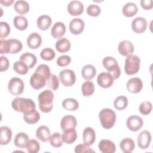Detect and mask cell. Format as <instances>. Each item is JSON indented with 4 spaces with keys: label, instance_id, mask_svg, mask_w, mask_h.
Instances as JSON below:
<instances>
[{
    "label": "cell",
    "instance_id": "1",
    "mask_svg": "<svg viewBox=\"0 0 153 153\" xmlns=\"http://www.w3.org/2000/svg\"><path fill=\"white\" fill-rule=\"evenodd\" d=\"M13 108L17 112L25 114L32 112L36 110L35 102L29 98L16 97L11 102Z\"/></svg>",
    "mask_w": 153,
    "mask_h": 153
},
{
    "label": "cell",
    "instance_id": "2",
    "mask_svg": "<svg viewBox=\"0 0 153 153\" xmlns=\"http://www.w3.org/2000/svg\"><path fill=\"white\" fill-rule=\"evenodd\" d=\"M23 45L21 41L16 39H1L0 54H16L22 50Z\"/></svg>",
    "mask_w": 153,
    "mask_h": 153
},
{
    "label": "cell",
    "instance_id": "3",
    "mask_svg": "<svg viewBox=\"0 0 153 153\" xmlns=\"http://www.w3.org/2000/svg\"><path fill=\"white\" fill-rule=\"evenodd\" d=\"M54 97L53 93L50 90H45L39 94V108L42 112L48 113L52 110Z\"/></svg>",
    "mask_w": 153,
    "mask_h": 153
},
{
    "label": "cell",
    "instance_id": "4",
    "mask_svg": "<svg viewBox=\"0 0 153 153\" xmlns=\"http://www.w3.org/2000/svg\"><path fill=\"white\" fill-rule=\"evenodd\" d=\"M99 117L102 126L105 129H109L114 126L117 116L112 109L104 108L99 112Z\"/></svg>",
    "mask_w": 153,
    "mask_h": 153
},
{
    "label": "cell",
    "instance_id": "5",
    "mask_svg": "<svg viewBox=\"0 0 153 153\" xmlns=\"http://www.w3.org/2000/svg\"><path fill=\"white\" fill-rule=\"evenodd\" d=\"M103 67L108 71L114 79H118L121 75V69L117 60L113 57L107 56L102 60Z\"/></svg>",
    "mask_w": 153,
    "mask_h": 153
},
{
    "label": "cell",
    "instance_id": "6",
    "mask_svg": "<svg viewBox=\"0 0 153 153\" xmlns=\"http://www.w3.org/2000/svg\"><path fill=\"white\" fill-rule=\"evenodd\" d=\"M140 59L136 55H129L125 60L124 70L126 74L132 75L136 74L140 69Z\"/></svg>",
    "mask_w": 153,
    "mask_h": 153
},
{
    "label": "cell",
    "instance_id": "7",
    "mask_svg": "<svg viewBox=\"0 0 153 153\" xmlns=\"http://www.w3.org/2000/svg\"><path fill=\"white\" fill-rule=\"evenodd\" d=\"M25 88V84L22 79L17 77L12 78L8 82V89L13 95H20L23 93Z\"/></svg>",
    "mask_w": 153,
    "mask_h": 153
},
{
    "label": "cell",
    "instance_id": "8",
    "mask_svg": "<svg viewBox=\"0 0 153 153\" xmlns=\"http://www.w3.org/2000/svg\"><path fill=\"white\" fill-rule=\"evenodd\" d=\"M59 78L62 84L66 87H70L74 85L76 81L75 72L71 69L62 70L59 74Z\"/></svg>",
    "mask_w": 153,
    "mask_h": 153
},
{
    "label": "cell",
    "instance_id": "9",
    "mask_svg": "<svg viewBox=\"0 0 153 153\" xmlns=\"http://www.w3.org/2000/svg\"><path fill=\"white\" fill-rule=\"evenodd\" d=\"M47 82V79L44 76L35 72L30 78V84L35 90H39L43 88Z\"/></svg>",
    "mask_w": 153,
    "mask_h": 153
},
{
    "label": "cell",
    "instance_id": "10",
    "mask_svg": "<svg viewBox=\"0 0 153 153\" xmlns=\"http://www.w3.org/2000/svg\"><path fill=\"white\" fill-rule=\"evenodd\" d=\"M126 124L127 128L130 130L132 131H137L142 128L143 124V121L140 117L132 115L127 119Z\"/></svg>",
    "mask_w": 153,
    "mask_h": 153
},
{
    "label": "cell",
    "instance_id": "11",
    "mask_svg": "<svg viewBox=\"0 0 153 153\" xmlns=\"http://www.w3.org/2000/svg\"><path fill=\"white\" fill-rule=\"evenodd\" d=\"M126 87L130 93H137L141 91L143 87V82L139 78L134 77L128 80Z\"/></svg>",
    "mask_w": 153,
    "mask_h": 153
},
{
    "label": "cell",
    "instance_id": "12",
    "mask_svg": "<svg viewBox=\"0 0 153 153\" xmlns=\"http://www.w3.org/2000/svg\"><path fill=\"white\" fill-rule=\"evenodd\" d=\"M97 82L101 87L107 88L111 87L113 84L114 78L109 73L103 72L98 75Z\"/></svg>",
    "mask_w": 153,
    "mask_h": 153
},
{
    "label": "cell",
    "instance_id": "13",
    "mask_svg": "<svg viewBox=\"0 0 153 153\" xmlns=\"http://www.w3.org/2000/svg\"><path fill=\"white\" fill-rule=\"evenodd\" d=\"M151 141V135L148 130L141 131L137 136V144L140 149H145L149 146Z\"/></svg>",
    "mask_w": 153,
    "mask_h": 153
},
{
    "label": "cell",
    "instance_id": "14",
    "mask_svg": "<svg viewBox=\"0 0 153 153\" xmlns=\"http://www.w3.org/2000/svg\"><path fill=\"white\" fill-rule=\"evenodd\" d=\"M84 22L80 18L73 19L69 23V30L74 35H79L84 29Z\"/></svg>",
    "mask_w": 153,
    "mask_h": 153
},
{
    "label": "cell",
    "instance_id": "15",
    "mask_svg": "<svg viewBox=\"0 0 153 153\" xmlns=\"http://www.w3.org/2000/svg\"><path fill=\"white\" fill-rule=\"evenodd\" d=\"M147 25V21L145 18L137 17L132 21L131 28L135 33H141L145 31Z\"/></svg>",
    "mask_w": 153,
    "mask_h": 153
},
{
    "label": "cell",
    "instance_id": "16",
    "mask_svg": "<svg viewBox=\"0 0 153 153\" xmlns=\"http://www.w3.org/2000/svg\"><path fill=\"white\" fill-rule=\"evenodd\" d=\"M83 11V4L79 1H72L68 5V11L71 16H79L82 13Z\"/></svg>",
    "mask_w": 153,
    "mask_h": 153
},
{
    "label": "cell",
    "instance_id": "17",
    "mask_svg": "<svg viewBox=\"0 0 153 153\" xmlns=\"http://www.w3.org/2000/svg\"><path fill=\"white\" fill-rule=\"evenodd\" d=\"M77 125L76 118L71 115L64 116L60 121V127L63 131L75 128Z\"/></svg>",
    "mask_w": 153,
    "mask_h": 153
},
{
    "label": "cell",
    "instance_id": "18",
    "mask_svg": "<svg viewBox=\"0 0 153 153\" xmlns=\"http://www.w3.org/2000/svg\"><path fill=\"white\" fill-rule=\"evenodd\" d=\"M118 50L121 55L128 56L133 53L134 46L130 41L123 40L119 43L118 45Z\"/></svg>",
    "mask_w": 153,
    "mask_h": 153
},
{
    "label": "cell",
    "instance_id": "19",
    "mask_svg": "<svg viewBox=\"0 0 153 153\" xmlns=\"http://www.w3.org/2000/svg\"><path fill=\"white\" fill-rule=\"evenodd\" d=\"M99 151L102 153H113L116 151V146L115 143L108 139L101 140L98 145Z\"/></svg>",
    "mask_w": 153,
    "mask_h": 153
},
{
    "label": "cell",
    "instance_id": "20",
    "mask_svg": "<svg viewBox=\"0 0 153 153\" xmlns=\"http://www.w3.org/2000/svg\"><path fill=\"white\" fill-rule=\"evenodd\" d=\"M42 42V38L41 35L36 33L33 32L30 33L27 38V45L32 49H36L40 47Z\"/></svg>",
    "mask_w": 153,
    "mask_h": 153
},
{
    "label": "cell",
    "instance_id": "21",
    "mask_svg": "<svg viewBox=\"0 0 153 153\" xmlns=\"http://www.w3.org/2000/svg\"><path fill=\"white\" fill-rule=\"evenodd\" d=\"M66 32V26L65 24L61 22H56L53 26L51 30V36L56 39L62 38Z\"/></svg>",
    "mask_w": 153,
    "mask_h": 153
},
{
    "label": "cell",
    "instance_id": "22",
    "mask_svg": "<svg viewBox=\"0 0 153 153\" xmlns=\"http://www.w3.org/2000/svg\"><path fill=\"white\" fill-rule=\"evenodd\" d=\"M84 143L90 146L94 143L96 140V133L93 128L88 127L84 128L82 134Z\"/></svg>",
    "mask_w": 153,
    "mask_h": 153
},
{
    "label": "cell",
    "instance_id": "23",
    "mask_svg": "<svg viewBox=\"0 0 153 153\" xmlns=\"http://www.w3.org/2000/svg\"><path fill=\"white\" fill-rule=\"evenodd\" d=\"M0 144L5 145L10 143L12 138V131L7 126H2L0 128Z\"/></svg>",
    "mask_w": 153,
    "mask_h": 153
},
{
    "label": "cell",
    "instance_id": "24",
    "mask_svg": "<svg viewBox=\"0 0 153 153\" xmlns=\"http://www.w3.org/2000/svg\"><path fill=\"white\" fill-rule=\"evenodd\" d=\"M29 140L27 134L25 133L20 132L16 135L14 140V145L17 148L23 149L26 148Z\"/></svg>",
    "mask_w": 153,
    "mask_h": 153
},
{
    "label": "cell",
    "instance_id": "25",
    "mask_svg": "<svg viewBox=\"0 0 153 153\" xmlns=\"http://www.w3.org/2000/svg\"><path fill=\"white\" fill-rule=\"evenodd\" d=\"M120 147L123 152L130 153L134 149L135 143L132 139L126 137L120 142Z\"/></svg>",
    "mask_w": 153,
    "mask_h": 153
},
{
    "label": "cell",
    "instance_id": "26",
    "mask_svg": "<svg viewBox=\"0 0 153 153\" xmlns=\"http://www.w3.org/2000/svg\"><path fill=\"white\" fill-rule=\"evenodd\" d=\"M20 60L24 62L29 68H32L37 62L36 56L30 53H25L20 57Z\"/></svg>",
    "mask_w": 153,
    "mask_h": 153
},
{
    "label": "cell",
    "instance_id": "27",
    "mask_svg": "<svg viewBox=\"0 0 153 153\" xmlns=\"http://www.w3.org/2000/svg\"><path fill=\"white\" fill-rule=\"evenodd\" d=\"M36 137L42 142H46L50 137V130L45 126H41L36 131Z\"/></svg>",
    "mask_w": 153,
    "mask_h": 153
},
{
    "label": "cell",
    "instance_id": "28",
    "mask_svg": "<svg viewBox=\"0 0 153 153\" xmlns=\"http://www.w3.org/2000/svg\"><path fill=\"white\" fill-rule=\"evenodd\" d=\"M96 70L92 65H86L84 66L81 70V75L84 79L89 81L92 79L96 75Z\"/></svg>",
    "mask_w": 153,
    "mask_h": 153
},
{
    "label": "cell",
    "instance_id": "29",
    "mask_svg": "<svg viewBox=\"0 0 153 153\" xmlns=\"http://www.w3.org/2000/svg\"><path fill=\"white\" fill-rule=\"evenodd\" d=\"M63 142L67 144L74 143L77 138V133L75 128L66 130L63 131L62 135Z\"/></svg>",
    "mask_w": 153,
    "mask_h": 153
},
{
    "label": "cell",
    "instance_id": "30",
    "mask_svg": "<svg viewBox=\"0 0 153 153\" xmlns=\"http://www.w3.org/2000/svg\"><path fill=\"white\" fill-rule=\"evenodd\" d=\"M55 47L57 51L61 53H64L70 50L71 44L70 41L67 38H62L56 42Z\"/></svg>",
    "mask_w": 153,
    "mask_h": 153
},
{
    "label": "cell",
    "instance_id": "31",
    "mask_svg": "<svg viewBox=\"0 0 153 153\" xmlns=\"http://www.w3.org/2000/svg\"><path fill=\"white\" fill-rule=\"evenodd\" d=\"M36 24L39 29L46 30L51 25V19L47 15H42L38 18Z\"/></svg>",
    "mask_w": 153,
    "mask_h": 153
},
{
    "label": "cell",
    "instance_id": "32",
    "mask_svg": "<svg viewBox=\"0 0 153 153\" xmlns=\"http://www.w3.org/2000/svg\"><path fill=\"white\" fill-rule=\"evenodd\" d=\"M138 8L135 3L133 2H127L123 7V14L127 17H131L136 15L137 13Z\"/></svg>",
    "mask_w": 153,
    "mask_h": 153
},
{
    "label": "cell",
    "instance_id": "33",
    "mask_svg": "<svg viewBox=\"0 0 153 153\" xmlns=\"http://www.w3.org/2000/svg\"><path fill=\"white\" fill-rule=\"evenodd\" d=\"M14 9L20 14H25L29 11V5L25 1H17L14 4Z\"/></svg>",
    "mask_w": 153,
    "mask_h": 153
},
{
    "label": "cell",
    "instance_id": "34",
    "mask_svg": "<svg viewBox=\"0 0 153 153\" xmlns=\"http://www.w3.org/2000/svg\"><path fill=\"white\" fill-rule=\"evenodd\" d=\"M13 23L15 27L20 30H24L28 26L27 19L22 16H16L13 20Z\"/></svg>",
    "mask_w": 153,
    "mask_h": 153
},
{
    "label": "cell",
    "instance_id": "35",
    "mask_svg": "<svg viewBox=\"0 0 153 153\" xmlns=\"http://www.w3.org/2000/svg\"><path fill=\"white\" fill-rule=\"evenodd\" d=\"M62 106L66 110L74 111L78 108L79 103L75 99L67 98L63 101Z\"/></svg>",
    "mask_w": 153,
    "mask_h": 153
},
{
    "label": "cell",
    "instance_id": "36",
    "mask_svg": "<svg viewBox=\"0 0 153 153\" xmlns=\"http://www.w3.org/2000/svg\"><path fill=\"white\" fill-rule=\"evenodd\" d=\"M23 119L26 123L29 124H34L39 120L40 114L35 110L32 112L24 114Z\"/></svg>",
    "mask_w": 153,
    "mask_h": 153
},
{
    "label": "cell",
    "instance_id": "37",
    "mask_svg": "<svg viewBox=\"0 0 153 153\" xmlns=\"http://www.w3.org/2000/svg\"><path fill=\"white\" fill-rule=\"evenodd\" d=\"M128 105V99L124 96L117 97L114 101V106L115 109L119 111L124 109Z\"/></svg>",
    "mask_w": 153,
    "mask_h": 153
},
{
    "label": "cell",
    "instance_id": "38",
    "mask_svg": "<svg viewBox=\"0 0 153 153\" xmlns=\"http://www.w3.org/2000/svg\"><path fill=\"white\" fill-rule=\"evenodd\" d=\"M82 93L84 96H90L94 92V85L91 81L84 82L81 87Z\"/></svg>",
    "mask_w": 153,
    "mask_h": 153
},
{
    "label": "cell",
    "instance_id": "39",
    "mask_svg": "<svg viewBox=\"0 0 153 153\" xmlns=\"http://www.w3.org/2000/svg\"><path fill=\"white\" fill-rule=\"evenodd\" d=\"M50 145L54 148H59L63 145L62 135L60 133L55 132L51 134L49 138Z\"/></svg>",
    "mask_w": 153,
    "mask_h": 153
},
{
    "label": "cell",
    "instance_id": "40",
    "mask_svg": "<svg viewBox=\"0 0 153 153\" xmlns=\"http://www.w3.org/2000/svg\"><path fill=\"white\" fill-rule=\"evenodd\" d=\"M13 69L17 74L20 75L26 74L28 72L29 67L22 61H17L13 64Z\"/></svg>",
    "mask_w": 153,
    "mask_h": 153
},
{
    "label": "cell",
    "instance_id": "41",
    "mask_svg": "<svg viewBox=\"0 0 153 153\" xmlns=\"http://www.w3.org/2000/svg\"><path fill=\"white\" fill-rule=\"evenodd\" d=\"M55 56L56 54L54 51L50 48H45L41 50L40 53V56L41 59L47 61L53 60L55 57Z\"/></svg>",
    "mask_w": 153,
    "mask_h": 153
},
{
    "label": "cell",
    "instance_id": "42",
    "mask_svg": "<svg viewBox=\"0 0 153 153\" xmlns=\"http://www.w3.org/2000/svg\"><path fill=\"white\" fill-rule=\"evenodd\" d=\"M26 149L29 153H36L40 149L39 143L35 139H30L26 146Z\"/></svg>",
    "mask_w": 153,
    "mask_h": 153
},
{
    "label": "cell",
    "instance_id": "43",
    "mask_svg": "<svg viewBox=\"0 0 153 153\" xmlns=\"http://www.w3.org/2000/svg\"><path fill=\"white\" fill-rule=\"evenodd\" d=\"M47 85L53 90H56L59 85V80L57 76L54 74H51L50 78L47 80Z\"/></svg>",
    "mask_w": 153,
    "mask_h": 153
},
{
    "label": "cell",
    "instance_id": "44",
    "mask_svg": "<svg viewBox=\"0 0 153 153\" xmlns=\"http://www.w3.org/2000/svg\"><path fill=\"white\" fill-rule=\"evenodd\" d=\"M152 103L149 101L142 102L139 106V112L143 115H146L150 114L152 111Z\"/></svg>",
    "mask_w": 153,
    "mask_h": 153
},
{
    "label": "cell",
    "instance_id": "45",
    "mask_svg": "<svg viewBox=\"0 0 153 153\" xmlns=\"http://www.w3.org/2000/svg\"><path fill=\"white\" fill-rule=\"evenodd\" d=\"M35 72L38 73L39 74L42 75L45 77L47 80L50 78L51 75L50 69L48 65L45 64H41L39 65L36 69Z\"/></svg>",
    "mask_w": 153,
    "mask_h": 153
},
{
    "label": "cell",
    "instance_id": "46",
    "mask_svg": "<svg viewBox=\"0 0 153 153\" xmlns=\"http://www.w3.org/2000/svg\"><path fill=\"white\" fill-rule=\"evenodd\" d=\"M10 32V27L5 22H0V38H6Z\"/></svg>",
    "mask_w": 153,
    "mask_h": 153
},
{
    "label": "cell",
    "instance_id": "47",
    "mask_svg": "<svg viewBox=\"0 0 153 153\" xmlns=\"http://www.w3.org/2000/svg\"><path fill=\"white\" fill-rule=\"evenodd\" d=\"M101 10L100 8L96 4H91L88 5V7L87 8V14L93 17H96L98 16L100 13Z\"/></svg>",
    "mask_w": 153,
    "mask_h": 153
},
{
    "label": "cell",
    "instance_id": "48",
    "mask_svg": "<svg viewBox=\"0 0 153 153\" xmlns=\"http://www.w3.org/2000/svg\"><path fill=\"white\" fill-rule=\"evenodd\" d=\"M75 152L76 153H87V152H94V151L91 149L89 146L86 145L84 143H81L76 145L75 148Z\"/></svg>",
    "mask_w": 153,
    "mask_h": 153
},
{
    "label": "cell",
    "instance_id": "49",
    "mask_svg": "<svg viewBox=\"0 0 153 153\" xmlns=\"http://www.w3.org/2000/svg\"><path fill=\"white\" fill-rule=\"evenodd\" d=\"M71 59L70 56L68 55H63L58 57L57 59V64L59 66L63 67L68 65L71 63Z\"/></svg>",
    "mask_w": 153,
    "mask_h": 153
},
{
    "label": "cell",
    "instance_id": "50",
    "mask_svg": "<svg viewBox=\"0 0 153 153\" xmlns=\"http://www.w3.org/2000/svg\"><path fill=\"white\" fill-rule=\"evenodd\" d=\"M1 60V67H0V71L3 72L7 71L9 67V61L8 59L5 57L1 56L0 58Z\"/></svg>",
    "mask_w": 153,
    "mask_h": 153
},
{
    "label": "cell",
    "instance_id": "51",
    "mask_svg": "<svg viewBox=\"0 0 153 153\" xmlns=\"http://www.w3.org/2000/svg\"><path fill=\"white\" fill-rule=\"evenodd\" d=\"M140 2L141 7L146 10H149L153 7V2L151 0H141Z\"/></svg>",
    "mask_w": 153,
    "mask_h": 153
},
{
    "label": "cell",
    "instance_id": "52",
    "mask_svg": "<svg viewBox=\"0 0 153 153\" xmlns=\"http://www.w3.org/2000/svg\"><path fill=\"white\" fill-rule=\"evenodd\" d=\"M13 2H14L13 0H7V1H6V0H5V1L4 0H1L0 1V3L2 5L7 6V7L10 6Z\"/></svg>",
    "mask_w": 153,
    "mask_h": 153
}]
</instances>
